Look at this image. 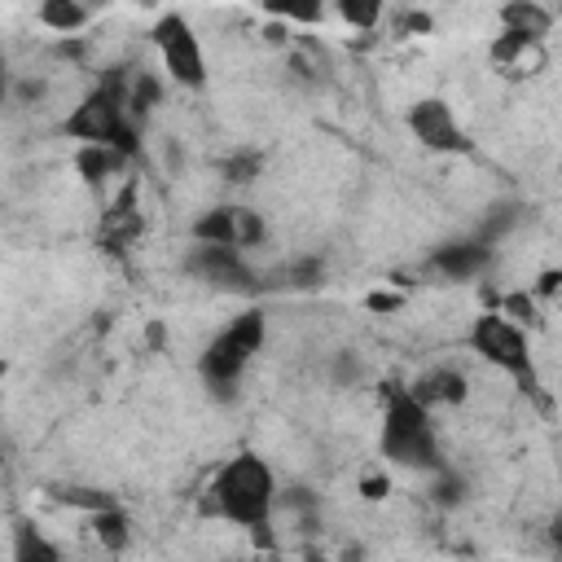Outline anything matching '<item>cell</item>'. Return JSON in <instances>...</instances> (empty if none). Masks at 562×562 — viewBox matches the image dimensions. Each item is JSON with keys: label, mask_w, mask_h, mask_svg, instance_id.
I'll return each instance as SVG.
<instances>
[{"label": "cell", "mask_w": 562, "mask_h": 562, "mask_svg": "<svg viewBox=\"0 0 562 562\" xmlns=\"http://www.w3.org/2000/svg\"><path fill=\"white\" fill-rule=\"evenodd\" d=\"M338 18H342L347 26L373 31V26L382 22V4H373V0H342V4H338Z\"/></svg>", "instance_id": "7402d4cb"}, {"label": "cell", "mask_w": 562, "mask_h": 562, "mask_svg": "<svg viewBox=\"0 0 562 562\" xmlns=\"http://www.w3.org/2000/svg\"><path fill=\"white\" fill-rule=\"evenodd\" d=\"M224 180H233V184H250L255 176H259V154H233V158H224Z\"/></svg>", "instance_id": "cb8c5ba5"}, {"label": "cell", "mask_w": 562, "mask_h": 562, "mask_svg": "<svg viewBox=\"0 0 562 562\" xmlns=\"http://www.w3.org/2000/svg\"><path fill=\"white\" fill-rule=\"evenodd\" d=\"M206 509L255 531V536H268V518L277 509V479H272V465L259 457V452H237L228 457L215 479H211V492H206Z\"/></svg>", "instance_id": "6da1fadb"}, {"label": "cell", "mask_w": 562, "mask_h": 562, "mask_svg": "<svg viewBox=\"0 0 562 562\" xmlns=\"http://www.w3.org/2000/svg\"><path fill=\"white\" fill-rule=\"evenodd\" d=\"M263 334H268V321H263L259 307H250V312L233 316V321L202 347L198 373H202V382H206L211 395H220V400H233V395H237V378L246 373V364H250L255 351L263 347Z\"/></svg>", "instance_id": "3957f363"}, {"label": "cell", "mask_w": 562, "mask_h": 562, "mask_svg": "<svg viewBox=\"0 0 562 562\" xmlns=\"http://www.w3.org/2000/svg\"><path fill=\"white\" fill-rule=\"evenodd\" d=\"M44 88H48L44 79H22V83H18V97H22V101H40Z\"/></svg>", "instance_id": "83f0119b"}, {"label": "cell", "mask_w": 562, "mask_h": 562, "mask_svg": "<svg viewBox=\"0 0 562 562\" xmlns=\"http://www.w3.org/2000/svg\"><path fill=\"white\" fill-rule=\"evenodd\" d=\"M382 404H386V417H382V457L395 461V465H408V470H443V457H439V443H435V430H430V408H422L408 386H391L382 391Z\"/></svg>", "instance_id": "7a4b0ae2"}, {"label": "cell", "mask_w": 562, "mask_h": 562, "mask_svg": "<svg viewBox=\"0 0 562 562\" xmlns=\"http://www.w3.org/2000/svg\"><path fill=\"white\" fill-rule=\"evenodd\" d=\"M158 97H162V83H158L149 70H136V75L127 79V97H123L127 119H132V123H136V119H145V114L158 105Z\"/></svg>", "instance_id": "e0dca14e"}, {"label": "cell", "mask_w": 562, "mask_h": 562, "mask_svg": "<svg viewBox=\"0 0 562 562\" xmlns=\"http://www.w3.org/2000/svg\"><path fill=\"white\" fill-rule=\"evenodd\" d=\"M558 281H562V272H558V268H549V272L540 277V285H536V294H544V299H549V294L558 290Z\"/></svg>", "instance_id": "f546056e"}, {"label": "cell", "mask_w": 562, "mask_h": 562, "mask_svg": "<svg viewBox=\"0 0 562 562\" xmlns=\"http://www.w3.org/2000/svg\"><path fill=\"white\" fill-rule=\"evenodd\" d=\"M184 272L211 290H228V294H241V290H255V268L246 263V255L237 246H198L184 255Z\"/></svg>", "instance_id": "52a82bcc"}, {"label": "cell", "mask_w": 562, "mask_h": 562, "mask_svg": "<svg viewBox=\"0 0 562 562\" xmlns=\"http://www.w3.org/2000/svg\"><path fill=\"white\" fill-rule=\"evenodd\" d=\"M92 531H97V540H101V544H105L110 553L127 549V540H132L127 514H123L119 505H110V509H97V514H92Z\"/></svg>", "instance_id": "d6986e66"}, {"label": "cell", "mask_w": 562, "mask_h": 562, "mask_svg": "<svg viewBox=\"0 0 562 562\" xmlns=\"http://www.w3.org/2000/svg\"><path fill=\"white\" fill-rule=\"evenodd\" d=\"M136 233H140V215L132 211V189H123L119 202L105 211L101 237H105V241H127V237H136Z\"/></svg>", "instance_id": "ac0fdd59"}, {"label": "cell", "mask_w": 562, "mask_h": 562, "mask_svg": "<svg viewBox=\"0 0 562 562\" xmlns=\"http://www.w3.org/2000/svg\"><path fill=\"white\" fill-rule=\"evenodd\" d=\"M487 263H492V246H483L479 237H474V241H443V246L430 255V268L443 272L448 281H470V277H479Z\"/></svg>", "instance_id": "9c48e42d"}, {"label": "cell", "mask_w": 562, "mask_h": 562, "mask_svg": "<svg viewBox=\"0 0 562 562\" xmlns=\"http://www.w3.org/2000/svg\"><path fill=\"white\" fill-rule=\"evenodd\" d=\"M501 22H505L509 35H522V40L544 44V35H549V26H553V13H549L544 4H536V0H509V4L501 9Z\"/></svg>", "instance_id": "8fae6325"}, {"label": "cell", "mask_w": 562, "mask_h": 562, "mask_svg": "<svg viewBox=\"0 0 562 562\" xmlns=\"http://www.w3.org/2000/svg\"><path fill=\"white\" fill-rule=\"evenodd\" d=\"M193 241L198 246H233V206L202 211L193 220Z\"/></svg>", "instance_id": "2e32d148"}, {"label": "cell", "mask_w": 562, "mask_h": 562, "mask_svg": "<svg viewBox=\"0 0 562 562\" xmlns=\"http://www.w3.org/2000/svg\"><path fill=\"white\" fill-rule=\"evenodd\" d=\"M277 277H281V285H290V290H312V285H321V277H325V263H321L316 255H307V259H294V263L277 268Z\"/></svg>", "instance_id": "44dd1931"}, {"label": "cell", "mask_w": 562, "mask_h": 562, "mask_svg": "<svg viewBox=\"0 0 562 562\" xmlns=\"http://www.w3.org/2000/svg\"><path fill=\"white\" fill-rule=\"evenodd\" d=\"M408 395L422 408H430V404H461L465 400V378L452 373V369H435V373L417 378V386H408Z\"/></svg>", "instance_id": "7c38bea8"}, {"label": "cell", "mask_w": 562, "mask_h": 562, "mask_svg": "<svg viewBox=\"0 0 562 562\" xmlns=\"http://www.w3.org/2000/svg\"><path fill=\"white\" fill-rule=\"evenodd\" d=\"M53 496L57 501H66V505H79V509H88V514H97V509H110L114 501L105 496V492H97V487H53Z\"/></svg>", "instance_id": "603a6c76"}, {"label": "cell", "mask_w": 562, "mask_h": 562, "mask_svg": "<svg viewBox=\"0 0 562 562\" xmlns=\"http://www.w3.org/2000/svg\"><path fill=\"white\" fill-rule=\"evenodd\" d=\"M13 562H61V549L31 518H13Z\"/></svg>", "instance_id": "4fadbf2b"}, {"label": "cell", "mask_w": 562, "mask_h": 562, "mask_svg": "<svg viewBox=\"0 0 562 562\" xmlns=\"http://www.w3.org/2000/svg\"><path fill=\"white\" fill-rule=\"evenodd\" d=\"M408 132H413L426 149H435V154H470V149H474L470 136H465V127L457 123L452 105L439 101V97H422V101L408 110Z\"/></svg>", "instance_id": "ba28073f"}, {"label": "cell", "mask_w": 562, "mask_h": 562, "mask_svg": "<svg viewBox=\"0 0 562 562\" xmlns=\"http://www.w3.org/2000/svg\"><path fill=\"white\" fill-rule=\"evenodd\" d=\"M435 505H443V509H452V505H461L465 501V479L461 474H448V470H439V483H435Z\"/></svg>", "instance_id": "d4e9b609"}, {"label": "cell", "mask_w": 562, "mask_h": 562, "mask_svg": "<svg viewBox=\"0 0 562 562\" xmlns=\"http://www.w3.org/2000/svg\"><path fill=\"white\" fill-rule=\"evenodd\" d=\"M154 44H158L162 70L180 88H202L206 83V57H202V44H198L184 13H162L158 26H154Z\"/></svg>", "instance_id": "8992f818"}, {"label": "cell", "mask_w": 562, "mask_h": 562, "mask_svg": "<svg viewBox=\"0 0 562 562\" xmlns=\"http://www.w3.org/2000/svg\"><path fill=\"white\" fill-rule=\"evenodd\" d=\"M35 18H40L48 31H57V35H75V31L92 18V9H88V4H79V0H44Z\"/></svg>", "instance_id": "5bb4252c"}, {"label": "cell", "mask_w": 562, "mask_h": 562, "mask_svg": "<svg viewBox=\"0 0 562 562\" xmlns=\"http://www.w3.org/2000/svg\"><path fill=\"white\" fill-rule=\"evenodd\" d=\"M263 237H268L263 215L250 206H233V246H263Z\"/></svg>", "instance_id": "ffe728a7"}, {"label": "cell", "mask_w": 562, "mask_h": 562, "mask_svg": "<svg viewBox=\"0 0 562 562\" xmlns=\"http://www.w3.org/2000/svg\"><path fill=\"white\" fill-rule=\"evenodd\" d=\"M356 373H360L356 356H351V351H342V356H338V382H347V378H356Z\"/></svg>", "instance_id": "f1b7e54d"}, {"label": "cell", "mask_w": 562, "mask_h": 562, "mask_svg": "<svg viewBox=\"0 0 562 562\" xmlns=\"http://www.w3.org/2000/svg\"><path fill=\"white\" fill-rule=\"evenodd\" d=\"M470 562H474V558H470Z\"/></svg>", "instance_id": "d6a6232c"}, {"label": "cell", "mask_w": 562, "mask_h": 562, "mask_svg": "<svg viewBox=\"0 0 562 562\" xmlns=\"http://www.w3.org/2000/svg\"><path fill=\"white\" fill-rule=\"evenodd\" d=\"M364 496H386V479H364Z\"/></svg>", "instance_id": "4dcf8cb0"}, {"label": "cell", "mask_w": 562, "mask_h": 562, "mask_svg": "<svg viewBox=\"0 0 562 562\" xmlns=\"http://www.w3.org/2000/svg\"><path fill=\"white\" fill-rule=\"evenodd\" d=\"M75 167H79V176H83L88 184H101L110 171L123 167V158H119L110 145H79V149H75Z\"/></svg>", "instance_id": "9a60e30c"}, {"label": "cell", "mask_w": 562, "mask_h": 562, "mask_svg": "<svg viewBox=\"0 0 562 562\" xmlns=\"http://www.w3.org/2000/svg\"><path fill=\"white\" fill-rule=\"evenodd\" d=\"M364 303H369L373 312H395V307H400V294H391V290H378V294H369Z\"/></svg>", "instance_id": "4316f807"}, {"label": "cell", "mask_w": 562, "mask_h": 562, "mask_svg": "<svg viewBox=\"0 0 562 562\" xmlns=\"http://www.w3.org/2000/svg\"><path fill=\"white\" fill-rule=\"evenodd\" d=\"M127 79L123 75H105L66 119V136H75L79 145H114L123 127H132L127 119Z\"/></svg>", "instance_id": "277c9868"}, {"label": "cell", "mask_w": 562, "mask_h": 562, "mask_svg": "<svg viewBox=\"0 0 562 562\" xmlns=\"http://www.w3.org/2000/svg\"><path fill=\"white\" fill-rule=\"evenodd\" d=\"M9 97V75H4V53H0V101Z\"/></svg>", "instance_id": "1f68e13d"}, {"label": "cell", "mask_w": 562, "mask_h": 562, "mask_svg": "<svg viewBox=\"0 0 562 562\" xmlns=\"http://www.w3.org/2000/svg\"><path fill=\"white\" fill-rule=\"evenodd\" d=\"M531 312H536V299H531V294H509L501 316L514 321V325H522V321H531Z\"/></svg>", "instance_id": "484cf974"}, {"label": "cell", "mask_w": 562, "mask_h": 562, "mask_svg": "<svg viewBox=\"0 0 562 562\" xmlns=\"http://www.w3.org/2000/svg\"><path fill=\"white\" fill-rule=\"evenodd\" d=\"M492 66H501L505 75H536V70L544 66V44L501 31V35L492 40Z\"/></svg>", "instance_id": "30bf717a"}, {"label": "cell", "mask_w": 562, "mask_h": 562, "mask_svg": "<svg viewBox=\"0 0 562 562\" xmlns=\"http://www.w3.org/2000/svg\"><path fill=\"white\" fill-rule=\"evenodd\" d=\"M470 347H474L492 369H505L509 378H518V382L531 386V347H527L522 325L505 321L501 312H483V316H474V325H470Z\"/></svg>", "instance_id": "5b68a950"}]
</instances>
